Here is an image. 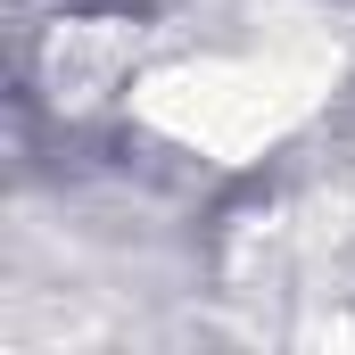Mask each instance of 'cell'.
<instances>
[{
  "label": "cell",
  "instance_id": "1",
  "mask_svg": "<svg viewBox=\"0 0 355 355\" xmlns=\"http://www.w3.org/2000/svg\"><path fill=\"white\" fill-rule=\"evenodd\" d=\"M339 83V50L322 33H240V42H182L149 50L124 91V124L190 166H265L281 157Z\"/></svg>",
  "mask_w": 355,
  "mask_h": 355
},
{
  "label": "cell",
  "instance_id": "2",
  "mask_svg": "<svg viewBox=\"0 0 355 355\" xmlns=\"http://www.w3.org/2000/svg\"><path fill=\"white\" fill-rule=\"evenodd\" d=\"M149 50L157 42L141 33V17H50L33 42V75L58 107H124Z\"/></svg>",
  "mask_w": 355,
  "mask_h": 355
}]
</instances>
